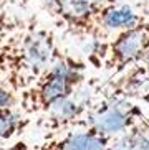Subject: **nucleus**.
<instances>
[{
    "mask_svg": "<svg viewBox=\"0 0 149 150\" xmlns=\"http://www.w3.org/2000/svg\"><path fill=\"white\" fill-rule=\"evenodd\" d=\"M62 54L50 28L37 22L22 23L0 43V84L20 94Z\"/></svg>",
    "mask_w": 149,
    "mask_h": 150,
    "instance_id": "f257e3e1",
    "label": "nucleus"
},
{
    "mask_svg": "<svg viewBox=\"0 0 149 150\" xmlns=\"http://www.w3.org/2000/svg\"><path fill=\"white\" fill-rule=\"evenodd\" d=\"M0 150H32V145L25 140H15L0 147Z\"/></svg>",
    "mask_w": 149,
    "mask_h": 150,
    "instance_id": "f8f14e48",
    "label": "nucleus"
},
{
    "mask_svg": "<svg viewBox=\"0 0 149 150\" xmlns=\"http://www.w3.org/2000/svg\"><path fill=\"white\" fill-rule=\"evenodd\" d=\"M30 125V117L23 115L17 109H4L0 107V147L12 142L20 134H23Z\"/></svg>",
    "mask_w": 149,
    "mask_h": 150,
    "instance_id": "9d476101",
    "label": "nucleus"
},
{
    "mask_svg": "<svg viewBox=\"0 0 149 150\" xmlns=\"http://www.w3.org/2000/svg\"><path fill=\"white\" fill-rule=\"evenodd\" d=\"M141 63H143V64H144V66H146V69L149 71V56L146 58V59H143V61H141Z\"/></svg>",
    "mask_w": 149,
    "mask_h": 150,
    "instance_id": "ddd939ff",
    "label": "nucleus"
},
{
    "mask_svg": "<svg viewBox=\"0 0 149 150\" xmlns=\"http://www.w3.org/2000/svg\"><path fill=\"white\" fill-rule=\"evenodd\" d=\"M111 150H149V115H144L128 132L114 137Z\"/></svg>",
    "mask_w": 149,
    "mask_h": 150,
    "instance_id": "1a4fd4ad",
    "label": "nucleus"
},
{
    "mask_svg": "<svg viewBox=\"0 0 149 150\" xmlns=\"http://www.w3.org/2000/svg\"><path fill=\"white\" fill-rule=\"evenodd\" d=\"M98 54L103 69L110 78L121 74L146 59L149 56V20L141 22L129 30L114 33L113 38L103 45V50Z\"/></svg>",
    "mask_w": 149,
    "mask_h": 150,
    "instance_id": "20e7f679",
    "label": "nucleus"
},
{
    "mask_svg": "<svg viewBox=\"0 0 149 150\" xmlns=\"http://www.w3.org/2000/svg\"><path fill=\"white\" fill-rule=\"evenodd\" d=\"M121 0H48L50 13L68 33L81 38L100 40V18L108 7Z\"/></svg>",
    "mask_w": 149,
    "mask_h": 150,
    "instance_id": "39448f33",
    "label": "nucleus"
},
{
    "mask_svg": "<svg viewBox=\"0 0 149 150\" xmlns=\"http://www.w3.org/2000/svg\"><path fill=\"white\" fill-rule=\"evenodd\" d=\"M144 115L143 107L138 106L133 99L101 93L78 127L93 129L114 139L133 129L141 119H144Z\"/></svg>",
    "mask_w": 149,
    "mask_h": 150,
    "instance_id": "7ed1b4c3",
    "label": "nucleus"
},
{
    "mask_svg": "<svg viewBox=\"0 0 149 150\" xmlns=\"http://www.w3.org/2000/svg\"><path fill=\"white\" fill-rule=\"evenodd\" d=\"M146 18L138 12L136 8H133L131 5L119 2L116 5H111L103 12L100 18V30L101 35L105 33H119L123 30H129V28L139 25L141 22H144Z\"/></svg>",
    "mask_w": 149,
    "mask_h": 150,
    "instance_id": "6e6552de",
    "label": "nucleus"
},
{
    "mask_svg": "<svg viewBox=\"0 0 149 150\" xmlns=\"http://www.w3.org/2000/svg\"><path fill=\"white\" fill-rule=\"evenodd\" d=\"M101 89L103 84L86 79L71 96L65 97L63 101H60L45 114L40 115L38 125L45 132L52 134L66 132L70 129L78 127L86 112L101 96Z\"/></svg>",
    "mask_w": 149,
    "mask_h": 150,
    "instance_id": "423d86ee",
    "label": "nucleus"
},
{
    "mask_svg": "<svg viewBox=\"0 0 149 150\" xmlns=\"http://www.w3.org/2000/svg\"><path fill=\"white\" fill-rule=\"evenodd\" d=\"M113 137L85 127H74L47 139L32 150H111Z\"/></svg>",
    "mask_w": 149,
    "mask_h": 150,
    "instance_id": "0eeeda50",
    "label": "nucleus"
},
{
    "mask_svg": "<svg viewBox=\"0 0 149 150\" xmlns=\"http://www.w3.org/2000/svg\"><path fill=\"white\" fill-rule=\"evenodd\" d=\"M83 59L63 53L30 88L18 94V110L27 117L45 114L88 79Z\"/></svg>",
    "mask_w": 149,
    "mask_h": 150,
    "instance_id": "f03ea898",
    "label": "nucleus"
},
{
    "mask_svg": "<svg viewBox=\"0 0 149 150\" xmlns=\"http://www.w3.org/2000/svg\"><path fill=\"white\" fill-rule=\"evenodd\" d=\"M0 107H4V109H17L18 107V94L2 84H0Z\"/></svg>",
    "mask_w": 149,
    "mask_h": 150,
    "instance_id": "9b49d317",
    "label": "nucleus"
}]
</instances>
